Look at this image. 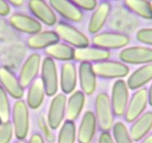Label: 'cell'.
<instances>
[{
    "mask_svg": "<svg viewBox=\"0 0 152 143\" xmlns=\"http://www.w3.org/2000/svg\"><path fill=\"white\" fill-rule=\"evenodd\" d=\"M0 85L7 94L16 100L22 99L24 95V88L19 81L18 77L8 66H0Z\"/></svg>",
    "mask_w": 152,
    "mask_h": 143,
    "instance_id": "12",
    "label": "cell"
},
{
    "mask_svg": "<svg viewBox=\"0 0 152 143\" xmlns=\"http://www.w3.org/2000/svg\"><path fill=\"white\" fill-rule=\"evenodd\" d=\"M85 104V94L81 90H75L70 94L66 101L65 117L67 120H77Z\"/></svg>",
    "mask_w": 152,
    "mask_h": 143,
    "instance_id": "24",
    "label": "cell"
},
{
    "mask_svg": "<svg viewBox=\"0 0 152 143\" xmlns=\"http://www.w3.org/2000/svg\"><path fill=\"white\" fill-rule=\"evenodd\" d=\"M95 117L101 132H109L114 125V113L108 94L101 92L97 94L94 102Z\"/></svg>",
    "mask_w": 152,
    "mask_h": 143,
    "instance_id": "1",
    "label": "cell"
},
{
    "mask_svg": "<svg viewBox=\"0 0 152 143\" xmlns=\"http://www.w3.org/2000/svg\"><path fill=\"white\" fill-rule=\"evenodd\" d=\"M124 5L128 10L142 18L152 19V7L148 0H124Z\"/></svg>",
    "mask_w": 152,
    "mask_h": 143,
    "instance_id": "27",
    "label": "cell"
},
{
    "mask_svg": "<svg viewBox=\"0 0 152 143\" xmlns=\"http://www.w3.org/2000/svg\"><path fill=\"white\" fill-rule=\"evenodd\" d=\"M10 12H11L10 4L6 0H0V16L6 17L9 15Z\"/></svg>",
    "mask_w": 152,
    "mask_h": 143,
    "instance_id": "35",
    "label": "cell"
},
{
    "mask_svg": "<svg viewBox=\"0 0 152 143\" xmlns=\"http://www.w3.org/2000/svg\"><path fill=\"white\" fill-rule=\"evenodd\" d=\"M66 101L67 98L63 93L56 94L50 101L46 121L52 130L61 128L64 122L66 112Z\"/></svg>",
    "mask_w": 152,
    "mask_h": 143,
    "instance_id": "11",
    "label": "cell"
},
{
    "mask_svg": "<svg viewBox=\"0 0 152 143\" xmlns=\"http://www.w3.org/2000/svg\"><path fill=\"white\" fill-rule=\"evenodd\" d=\"M141 143H152V133H149L141 141Z\"/></svg>",
    "mask_w": 152,
    "mask_h": 143,
    "instance_id": "39",
    "label": "cell"
},
{
    "mask_svg": "<svg viewBox=\"0 0 152 143\" xmlns=\"http://www.w3.org/2000/svg\"><path fill=\"white\" fill-rule=\"evenodd\" d=\"M41 79L48 97L57 94L59 89V75L56 61L49 56L44 57L41 68Z\"/></svg>",
    "mask_w": 152,
    "mask_h": 143,
    "instance_id": "5",
    "label": "cell"
},
{
    "mask_svg": "<svg viewBox=\"0 0 152 143\" xmlns=\"http://www.w3.org/2000/svg\"><path fill=\"white\" fill-rule=\"evenodd\" d=\"M82 11H94L97 5V0H70Z\"/></svg>",
    "mask_w": 152,
    "mask_h": 143,
    "instance_id": "34",
    "label": "cell"
},
{
    "mask_svg": "<svg viewBox=\"0 0 152 143\" xmlns=\"http://www.w3.org/2000/svg\"><path fill=\"white\" fill-rule=\"evenodd\" d=\"M118 57L126 65L150 64L152 63V48L144 45L128 46L119 52Z\"/></svg>",
    "mask_w": 152,
    "mask_h": 143,
    "instance_id": "8",
    "label": "cell"
},
{
    "mask_svg": "<svg viewBox=\"0 0 152 143\" xmlns=\"http://www.w3.org/2000/svg\"><path fill=\"white\" fill-rule=\"evenodd\" d=\"M111 53L109 51L99 48L94 45H88L83 48L75 49V60L82 63H98L103 60H109Z\"/></svg>",
    "mask_w": 152,
    "mask_h": 143,
    "instance_id": "20",
    "label": "cell"
},
{
    "mask_svg": "<svg viewBox=\"0 0 152 143\" xmlns=\"http://www.w3.org/2000/svg\"><path fill=\"white\" fill-rule=\"evenodd\" d=\"M49 4L55 12L69 22L80 23L83 20V11L77 8L70 0H49Z\"/></svg>",
    "mask_w": 152,
    "mask_h": 143,
    "instance_id": "15",
    "label": "cell"
},
{
    "mask_svg": "<svg viewBox=\"0 0 152 143\" xmlns=\"http://www.w3.org/2000/svg\"><path fill=\"white\" fill-rule=\"evenodd\" d=\"M11 117L16 138L25 141L30 128V113L26 101L18 99L14 103L12 108Z\"/></svg>",
    "mask_w": 152,
    "mask_h": 143,
    "instance_id": "2",
    "label": "cell"
},
{
    "mask_svg": "<svg viewBox=\"0 0 152 143\" xmlns=\"http://www.w3.org/2000/svg\"><path fill=\"white\" fill-rule=\"evenodd\" d=\"M12 108L7 92L0 85V119L3 122L10 121Z\"/></svg>",
    "mask_w": 152,
    "mask_h": 143,
    "instance_id": "30",
    "label": "cell"
},
{
    "mask_svg": "<svg viewBox=\"0 0 152 143\" xmlns=\"http://www.w3.org/2000/svg\"><path fill=\"white\" fill-rule=\"evenodd\" d=\"M99 143H115V142L110 132H102L99 135Z\"/></svg>",
    "mask_w": 152,
    "mask_h": 143,
    "instance_id": "36",
    "label": "cell"
},
{
    "mask_svg": "<svg viewBox=\"0 0 152 143\" xmlns=\"http://www.w3.org/2000/svg\"><path fill=\"white\" fill-rule=\"evenodd\" d=\"M59 41L60 38L55 31L42 30L27 37V45L31 50H46Z\"/></svg>",
    "mask_w": 152,
    "mask_h": 143,
    "instance_id": "21",
    "label": "cell"
},
{
    "mask_svg": "<svg viewBox=\"0 0 152 143\" xmlns=\"http://www.w3.org/2000/svg\"><path fill=\"white\" fill-rule=\"evenodd\" d=\"M6 1L10 4V6H13L15 8L22 7L25 3V0H6Z\"/></svg>",
    "mask_w": 152,
    "mask_h": 143,
    "instance_id": "38",
    "label": "cell"
},
{
    "mask_svg": "<svg viewBox=\"0 0 152 143\" xmlns=\"http://www.w3.org/2000/svg\"><path fill=\"white\" fill-rule=\"evenodd\" d=\"M148 104V89L144 87L135 91L129 99L124 114L126 122L130 123L134 122L145 112Z\"/></svg>",
    "mask_w": 152,
    "mask_h": 143,
    "instance_id": "9",
    "label": "cell"
},
{
    "mask_svg": "<svg viewBox=\"0 0 152 143\" xmlns=\"http://www.w3.org/2000/svg\"><path fill=\"white\" fill-rule=\"evenodd\" d=\"M14 143H26V142H25V141H23V140H18V141Z\"/></svg>",
    "mask_w": 152,
    "mask_h": 143,
    "instance_id": "41",
    "label": "cell"
},
{
    "mask_svg": "<svg viewBox=\"0 0 152 143\" xmlns=\"http://www.w3.org/2000/svg\"><path fill=\"white\" fill-rule=\"evenodd\" d=\"M60 40L73 46L75 49L83 48L89 45V39L88 37L71 24L65 22H59L55 26Z\"/></svg>",
    "mask_w": 152,
    "mask_h": 143,
    "instance_id": "3",
    "label": "cell"
},
{
    "mask_svg": "<svg viewBox=\"0 0 152 143\" xmlns=\"http://www.w3.org/2000/svg\"><path fill=\"white\" fill-rule=\"evenodd\" d=\"M129 99V88L126 82L122 79H117L112 87L110 97L111 104L116 117L124 116Z\"/></svg>",
    "mask_w": 152,
    "mask_h": 143,
    "instance_id": "7",
    "label": "cell"
},
{
    "mask_svg": "<svg viewBox=\"0 0 152 143\" xmlns=\"http://www.w3.org/2000/svg\"><path fill=\"white\" fill-rule=\"evenodd\" d=\"M27 6L35 18L42 24L48 26L56 25V14L46 0H29Z\"/></svg>",
    "mask_w": 152,
    "mask_h": 143,
    "instance_id": "13",
    "label": "cell"
},
{
    "mask_svg": "<svg viewBox=\"0 0 152 143\" xmlns=\"http://www.w3.org/2000/svg\"><path fill=\"white\" fill-rule=\"evenodd\" d=\"M152 130V111H146L132 122L129 132L134 142H141Z\"/></svg>",
    "mask_w": 152,
    "mask_h": 143,
    "instance_id": "22",
    "label": "cell"
},
{
    "mask_svg": "<svg viewBox=\"0 0 152 143\" xmlns=\"http://www.w3.org/2000/svg\"><path fill=\"white\" fill-rule=\"evenodd\" d=\"M151 81H152V63L143 65L128 76L126 84L132 90H137L144 88Z\"/></svg>",
    "mask_w": 152,
    "mask_h": 143,
    "instance_id": "23",
    "label": "cell"
},
{
    "mask_svg": "<svg viewBox=\"0 0 152 143\" xmlns=\"http://www.w3.org/2000/svg\"><path fill=\"white\" fill-rule=\"evenodd\" d=\"M150 3H151V7H152V0H150Z\"/></svg>",
    "mask_w": 152,
    "mask_h": 143,
    "instance_id": "42",
    "label": "cell"
},
{
    "mask_svg": "<svg viewBox=\"0 0 152 143\" xmlns=\"http://www.w3.org/2000/svg\"><path fill=\"white\" fill-rule=\"evenodd\" d=\"M105 1H108V0H105ZM113 1H118V0H113Z\"/></svg>",
    "mask_w": 152,
    "mask_h": 143,
    "instance_id": "44",
    "label": "cell"
},
{
    "mask_svg": "<svg viewBox=\"0 0 152 143\" xmlns=\"http://www.w3.org/2000/svg\"><path fill=\"white\" fill-rule=\"evenodd\" d=\"M148 100H149V105L152 107V84L148 89Z\"/></svg>",
    "mask_w": 152,
    "mask_h": 143,
    "instance_id": "40",
    "label": "cell"
},
{
    "mask_svg": "<svg viewBox=\"0 0 152 143\" xmlns=\"http://www.w3.org/2000/svg\"><path fill=\"white\" fill-rule=\"evenodd\" d=\"M75 49L65 42H58L45 50L46 56L52 58L54 60L69 62L75 60Z\"/></svg>",
    "mask_w": 152,
    "mask_h": 143,
    "instance_id": "26",
    "label": "cell"
},
{
    "mask_svg": "<svg viewBox=\"0 0 152 143\" xmlns=\"http://www.w3.org/2000/svg\"><path fill=\"white\" fill-rule=\"evenodd\" d=\"M59 84L63 94H70L75 91L78 84V70L75 65L71 61L64 62L61 65Z\"/></svg>",
    "mask_w": 152,
    "mask_h": 143,
    "instance_id": "17",
    "label": "cell"
},
{
    "mask_svg": "<svg viewBox=\"0 0 152 143\" xmlns=\"http://www.w3.org/2000/svg\"><path fill=\"white\" fill-rule=\"evenodd\" d=\"M78 81L81 91L85 95H91L97 88V76L93 67V64L82 62L78 69Z\"/></svg>",
    "mask_w": 152,
    "mask_h": 143,
    "instance_id": "18",
    "label": "cell"
},
{
    "mask_svg": "<svg viewBox=\"0 0 152 143\" xmlns=\"http://www.w3.org/2000/svg\"><path fill=\"white\" fill-rule=\"evenodd\" d=\"M136 37L138 42L147 45H152V27L141 28L137 31Z\"/></svg>",
    "mask_w": 152,
    "mask_h": 143,
    "instance_id": "33",
    "label": "cell"
},
{
    "mask_svg": "<svg viewBox=\"0 0 152 143\" xmlns=\"http://www.w3.org/2000/svg\"><path fill=\"white\" fill-rule=\"evenodd\" d=\"M8 23L13 29L29 36L42 30V24L37 19L23 12L12 13L8 18Z\"/></svg>",
    "mask_w": 152,
    "mask_h": 143,
    "instance_id": "14",
    "label": "cell"
},
{
    "mask_svg": "<svg viewBox=\"0 0 152 143\" xmlns=\"http://www.w3.org/2000/svg\"><path fill=\"white\" fill-rule=\"evenodd\" d=\"M77 140V129L74 121L66 120L60 128L57 136V143H75Z\"/></svg>",
    "mask_w": 152,
    "mask_h": 143,
    "instance_id": "28",
    "label": "cell"
},
{
    "mask_svg": "<svg viewBox=\"0 0 152 143\" xmlns=\"http://www.w3.org/2000/svg\"><path fill=\"white\" fill-rule=\"evenodd\" d=\"M2 123H3V122H2V121H1V119H0V125L2 124Z\"/></svg>",
    "mask_w": 152,
    "mask_h": 143,
    "instance_id": "43",
    "label": "cell"
},
{
    "mask_svg": "<svg viewBox=\"0 0 152 143\" xmlns=\"http://www.w3.org/2000/svg\"><path fill=\"white\" fill-rule=\"evenodd\" d=\"M91 42L93 45L107 51L123 49L130 43V37L118 32H100L93 36Z\"/></svg>",
    "mask_w": 152,
    "mask_h": 143,
    "instance_id": "4",
    "label": "cell"
},
{
    "mask_svg": "<svg viewBox=\"0 0 152 143\" xmlns=\"http://www.w3.org/2000/svg\"><path fill=\"white\" fill-rule=\"evenodd\" d=\"M27 143H46V141L42 134L38 132H35L33 134H31Z\"/></svg>",
    "mask_w": 152,
    "mask_h": 143,
    "instance_id": "37",
    "label": "cell"
},
{
    "mask_svg": "<svg viewBox=\"0 0 152 143\" xmlns=\"http://www.w3.org/2000/svg\"><path fill=\"white\" fill-rule=\"evenodd\" d=\"M46 95V91L42 79L37 78L29 85L27 89L26 103L28 108L31 109H39L42 105Z\"/></svg>",
    "mask_w": 152,
    "mask_h": 143,
    "instance_id": "25",
    "label": "cell"
},
{
    "mask_svg": "<svg viewBox=\"0 0 152 143\" xmlns=\"http://www.w3.org/2000/svg\"><path fill=\"white\" fill-rule=\"evenodd\" d=\"M112 132L115 143H134L129 130L122 122H115L112 128Z\"/></svg>",
    "mask_w": 152,
    "mask_h": 143,
    "instance_id": "29",
    "label": "cell"
},
{
    "mask_svg": "<svg viewBox=\"0 0 152 143\" xmlns=\"http://www.w3.org/2000/svg\"><path fill=\"white\" fill-rule=\"evenodd\" d=\"M97 120L93 111H86L77 129V142L79 143H91L97 131Z\"/></svg>",
    "mask_w": 152,
    "mask_h": 143,
    "instance_id": "16",
    "label": "cell"
},
{
    "mask_svg": "<svg viewBox=\"0 0 152 143\" xmlns=\"http://www.w3.org/2000/svg\"><path fill=\"white\" fill-rule=\"evenodd\" d=\"M111 10L112 6L107 1L101 2L97 5L96 8L93 11L88 25V31L89 33L95 35L100 32L110 15Z\"/></svg>",
    "mask_w": 152,
    "mask_h": 143,
    "instance_id": "19",
    "label": "cell"
},
{
    "mask_svg": "<svg viewBox=\"0 0 152 143\" xmlns=\"http://www.w3.org/2000/svg\"><path fill=\"white\" fill-rule=\"evenodd\" d=\"M38 127L40 128L41 132H42V136L44 137V139L46 142L48 143H54L56 140V135L53 132V130L50 128V127L48 124L47 121H46V117L44 116L39 118L38 120Z\"/></svg>",
    "mask_w": 152,
    "mask_h": 143,
    "instance_id": "31",
    "label": "cell"
},
{
    "mask_svg": "<svg viewBox=\"0 0 152 143\" xmlns=\"http://www.w3.org/2000/svg\"><path fill=\"white\" fill-rule=\"evenodd\" d=\"M94 70L97 77L103 79H118L125 78L129 75V67L122 61L107 60L93 65Z\"/></svg>",
    "mask_w": 152,
    "mask_h": 143,
    "instance_id": "6",
    "label": "cell"
},
{
    "mask_svg": "<svg viewBox=\"0 0 152 143\" xmlns=\"http://www.w3.org/2000/svg\"><path fill=\"white\" fill-rule=\"evenodd\" d=\"M14 135L11 121L3 122L0 125V143H10Z\"/></svg>",
    "mask_w": 152,
    "mask_h": 143,
    "instance_id": "32",
    "label": "cell"
},
{
    "mask_svg": "<svg viewBox=\"0 0 152 143\" xmlns=\"http://www.w3.org/2000/svg\"><path fill=\"white\" fill-rule=\"evenodd\" d=\"M42 59L41 55L37 52L31 53L28 56L20 69L18 79L22 86L28 88L31 84L37 78L41 72Z\"/></svg>",
    "mask_w": 152,
    "mask_h": 143,
    "instance_id": "10",
    "label": "cell"
}]
</instances>
